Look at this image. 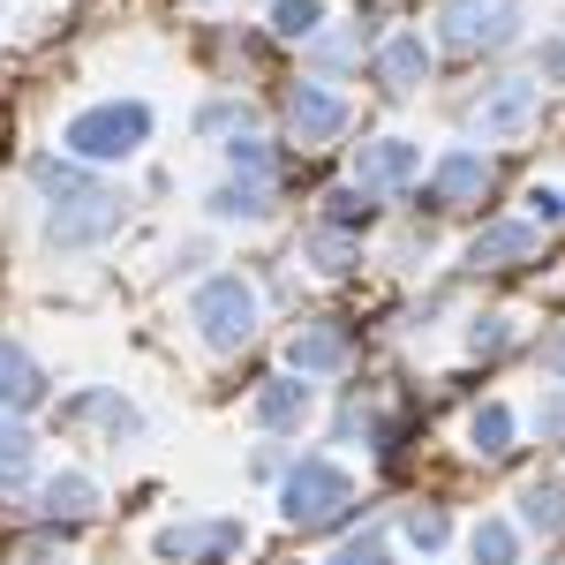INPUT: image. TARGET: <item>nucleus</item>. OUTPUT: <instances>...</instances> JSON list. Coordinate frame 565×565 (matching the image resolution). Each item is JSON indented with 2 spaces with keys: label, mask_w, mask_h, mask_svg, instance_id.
I'll return each instance as SVG.
<instances>
[{
  "label": "nucleus",
  "mask_w": 565,
  "mask_h": 565,
  "mask_svg": "<svg viewBox=\"0 0 565 565\" xmlns=\"http://www.w3.org/2000/svg\"><path fill=\"white\" fill-rule=\"evenodd\" d=\"M23 476H31V430L0 423V482H23Z\"/></svg>",
  "instance_id": "412c9836"
},
{
  "label": "nucleus",
  "mask_w": 565,
  "mask_h": 565,
  "mask_svg": "<svg viewBox=\"0 0 565 565\" xmlns=\"http://www.w3.org/2000/svg\"><path fill=\"white\" fill-rule=\"evenodd\" d=\"M271 31L279 39H317L324 31V0H279L271 8Z\"/></svg>",
  "instance_id": "6ab92c4d"
},
{
  "label": "nucleus",
  "mask_w": 565,
  "mask_h": 565,
  "mask_svg": "<svg viewBox=\"0 0 565 565\" xmlns=\"http://www.w3.org/2000/svg\"><path fill=\"white\" fill-rule=\"evenodd\" d=\"M543 370H551V377H565V332H558V340H543Z\"/></svg>",
  "instance_id": "cd10ccee"
},
{
  "label": "nucleus",
  "mask_w": 565,
  "mask_h": 565,
  "mask_svg": "<svg viewBox=\"0 0 565 565\" xmlns=\"http://www.w3.org/2000/svg\"><path fill=\"white\" fill-rule=\"evenodd\" d=\"M423 76H430V39L423 31H399V39L377 45V84L385 90H415Z\"/></svg>",
  "instance_id": "f8f14e48"
},
{
  "label": "nucleus",
  "mask_w": 565,
  "mask_h": 565,
  "mask_svg": "<svg viewBox=\"0 0 565 565\" xmlns=\"http://www.w3.org/2000/svg\"><path fill=\"white\" fill-rule=\"evenodd\" d=\"M468 348H476V354H498V348H505V317H482L476 332H468Z\"/></svg>",
  "instance_id": "393cba45"
},
{
  "label": "nucleus",
  "mask_w": 565,
  "mask_h": 565,
  "mask_svg": "<svg viewBox=\"0 0 565 565\" xmlns=\"http://www.w3.org/2000/svg\"><path fill=\"white\" fill-rule=\"evenodd\" d=\"M468 551H476V565H521V535H513V521H476Z\"/></svg>",
  "instance_id": "a211bd4d"
},
{
  "label": "nucleus",
  "mask_w": 565,
  "mask_h": 565,
  "mask_svg": "<svg viewBox=\"0 0 565 565\" xmlns=\"http://www.w3.org/2000/svg\"><path fill=\"white\" fill-rule=\"evenodd\" d=\"M121 226V196L114 189H76V196H53V218H45V242L53 249H90Z\"/></svg>",
  "instance_id": "39448f33"
},
{
  "label": "nucleus",
  "mask_w": 565,
  "mask_h": 565,
  "mask_svg": "<svg viewBox=\"0 0 565 565\" xmlns=\"http://www.w3.org/2000/svg\"><path fill=\"white\" fill-rule=\"evenodd\" d=\"M287 362H295V377H324V370L348 362V332L340 324H309V332L287 340Z\"/></svg>",
  "instance_id": "ddd939ff"
},
{
  "label": "nucleus",
  "mask_w": 565,
  "mask_h": 565,
  "mask_svg": "<svg viewBox=\"0 0 565 565\" xmlns=\"http://www.w3.org/2000/svg\"><path fill=\"white\" fill-rule=\"evenodd\" d=\"M45 399V370H39V354L23 348V340H0V407H39Z\"/></svg>",
  "instance_id": "9b49d317"
},
{
  "label": "nucleus",
  "mask_w": 565,
  "mask_h": 565,
  "mask_svg": "<svg viewBox=\"0 0 565 565\" xmlns=\"http://www.w3.org/2000/svg\"><path fill=\"white\" fill-rule=\"evenodd\" d=\"M535 68H543L551 84H565V39H543V53H535Z\"/></svg>",
  "instance_id": "a878e982"
},
{
  "label": "nucleus",
  "mask_w": 565,
  "mask_h": 565,
  "mask_svg": "<svg viewBox=\"0 0 565 565\" xmlns=\"http://www.w3.org/2000/svg\"><path fill=\"white\" fill-rule=\"evenodd\" d=\"M535 423H543V437H565V392L543 399V415H535Z\"/></svg>",
  "instance_id": "bb28decb"
},
{
  "label": "nucleus",
  "mask_w": 565,
  "mask_h": 565,
  "mask_svg": "<svg viewBox=\"0 0 565 565\" xmlns=\"http://www.w3.org/2000/svg\"><path fill=\"white\" fill-rule=\"evenodd\" d=\"M287 121H295V136H302V143H332V136L348 129V98H340V90H324V84H295Z\"/></svg>",
  "instance_id": "6e6552de"
},
{
  "label": "nucleus",
  "mask_w": 565,
  "mask_h": 565,
  "mask_svg": "<svg viewBox=\"0 0 565 565\" xmlns=\"http://www.w3.org/2000/svg\"><path fill=\"white\" fill-rule=\"evenodd\" d=\"M535 257V226L527 218H490L476 242H468V264L476 271H513V264Z\"/></svg>",
  "instance_id": "1a4fd4ad"
},
{
  "label": "nucleus",
  "mask_w": 565,
  "mask_h": 565,
  "mask_svg": "<svg viewBox=\"0 0 565 565\" xmlns=\"http://www.w3.org/2000/svg\"><path fill=\"white\" fill-rule=\"evenodd\" d=\"M279 505H287L295 527H324L354 505V482H348V468H332V460H302V468L287 476V490H279Z\"/></svg>",
  "instance_id": "7ed1b4c3"
},
{
  "label": "nucleus",
  "mask_w": 565,
  "mask_h": 565,
  "mask_svg": "<svg viewBox=\"0 0 565 565\" xmlns=\"http://www.w3.org/2000/svg\"><path fill=\"white\" fill-rule=\"evenodd\" d=\"M468 437H476L482 460H505V452H513V407H505V399H482L476 423H468Z\"/></svg>",
  "instance_id": "f3484780"
},
{
  "label": "nucleus",
  "mask_w": 565,
  "mask_h": 565,
  "mask_svg": "<svg viewBox=\"0 0 565 565\" xmlns=\"http://www.w3.org/2000/svg\"><path fill=\"white\" fill-rule=\"evenodd\" d=\"M309 415V385L302 377H271V385L249 399V423H264V430H295Z\"/></svg>",
  "instance_id": "4468645a"
},
{
  "label": "nucleus",
  "mask_w": 565,
  "mask_h": 565,
  "mask_svg": "<svg viewBox=\"0 0 565 565\" xmlns=\"http://www.w3.org/2000/svg\"><path fill=\"white\" fill-rule=\"evenodd\" d=\"M324 218H332V226H362V218H370V189H332V196H324Z\"/></svg>",
  "instance_id": "4be33fe9"
},
{
  "label": "nucleus",
  "mask_w": 565,
  "mask_h": 565,
  "mask_svg": "<svg viewBox=\"0 0 565 565\" xmlns=\"http://www.w3.org/2000/svg\"><path fill=\"white\" fill-rule=\"evenodd\" d=\"M39 513H45V521H84V513H98V482L76 476V468H68V476H53L39 490Z\"/></svg>",
  "instance_id": "2eb2a0df"
},
{
  "label": "nucleus",
  "mask_w": 565,
  "mask_h": 565,
  "mask_svg": "<svg viewBox=\"0 0 565 565\" xmlns=\"http://www.w3.org/2000/svg\"><path fill=\"white\" fill-rule=\"evenodd\" d=\"M521 505H527V527H543V535H558V527H565V490H558V482H535Z\"/></svg>",
  "instance_id": "aec40b11"
},
{
  "label": "nucleus",
  "mask_w": 565,
  "mask_h": 565,
  "mask_svg": "<svg viewBox=\"0 0 565 565\" xmlns=\"http://www.w3.org/2000/svg\"><path fill=\"white\" fill-rule=\"evenodd\" d=\"M204 204H212V218H264V212H271V189H264L257 174H249V181L234 174V181H218Z\"/></svg>",
  "instance_id": "dca6fc26"
},
{
  "label": "nucleus",
  "mask_w": 565,
  "mask_h": 565,
  "mask_svg": "<svg viewBox=\"0 0 565 565\" xmlns=\"http://www.w3.org/2000/svg\"><path fill=\"white\" fill-rule=\"evenodd\" d=\"M437 23H445L437 39L452 53H490V45H505L521 31V0H445Z\"/></svg>",
  "instance_id": "20e7f679"
},
{
  "label": "nucleus",
  "mask_w": 565,
  "mask_h": 565,
  "mask_svg": "<svg viewBox=\"0 0 565 565\" xmlns=\"http://www.w3.org/2000/svg\"><path fill=\"white\" fill-rule=\"evenodd\" d=\"M423 174V151L407 143V136H377V143H362L354 151V189H407V181Z\"/></svg>",
  "instance_id": "0eeeda50"
},
{
  "label": "nucleus",
  "mask_w": 565,
  "mask_h": 565,
  "mask_svg": "<svg viewBox=\"0 0 565 565\" xmlns=\"http://www.w3.org/2000/svg\"><path fill=\"white\" fill-rule=\"evenodd\" d=\"M189 324L204 332V348H249V332H257V287L249 279H234V271H218L196 287V302H189Z\"/></svg>",
  "instance_id": "f03ea898"
},
{
  "label": "nucleus",
  "mask_w": 565,
  "mask_h": 565,
  "mask_svg": "<svg viewBox=\"0 0 565 565\" xmlns=\"http://www.w3.org/2000/svg\"><path fill=\"white\" fill-rule=\"evenodd\" d=\"M445 535H452V527H445V513H423V505L407 513V543H415V551H437Z\"/></svg>",
  "instance_id": "5701e85b"
},
{
  "label": "nucleus",
  "mask_w": 565,
  "mask_h": 565,
  "mask_svg": "<svg viewBox=\"0 0 565 565\" xmlns=\"http://www.w3.org/2000/svg\"><path fill=\"white\" fill-rule=\"evenodd\" d=\"M68 159H90V167H114V159H136L143 143H151V106L143 98H106V106H84L68 129Z\"/></svg>",
  "instance_id": "f257e3e1"
},
{
  "label": "nucleus",
  "mask_w": 565,
  "mask_h": 565,
  "mask_svg": "<svg viewBox=\"0 0 565 565\" xmlns=\"http://www.w3.org/2000/svg\"><path fill=\"white\" fill-rule=\"evenodd\" d=\"M332 565H392V551H385V535H362V543H348Z\"/></svg>",
  "instance_id": "b1692460"
},
{
  "label": "nucleus",
  "mask_w": 565,
  "mask_h": 565,
  "mask_svg": "<svg viewBox=\"0 0 565 565\" xmlns=\"http://www.w3.org/2000/svg\"><path fill=\"white\" fill-rule=\"evenodd\" d=\"M535 114H543V90L527 84V76H505V84L476 106V129L490 136V143H513V136L535 129Z\"/></svg>",
  "instance_id": "423d86ee"
},
{
  "label": "nucleus",
  "mask_w": 565,
  "mask_h": 565,
  "mask_svg": "<svg viewBox=\"0 0 565 565\" xmlns=\"http://www.w3.org/2000/svg\"><path fill=\"white\" fill-rule=\"evenodd\" d=\"M482 189H490V159L468 151V143H452V151L437 159V174H430V196L437 204H476Z\"/></svg>",
  "instance_id": "9d476101"
}]
</instances>
